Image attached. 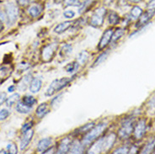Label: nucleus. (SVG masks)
<instances>
[{
	"label": "nucleus",
	"mask_w": 155,
	"mask_h": 154,
	"mask_svg": "<svg viewBox=\"0 0 155 154\" xmlns=\"http://www.w3.org/2000/svg\"><path fill=\"white\" fill-rule=\"evenodd\" d=\"M119 19H120V17L118 15V14L116 13V12L111 11L108 15V22L110 25H115L116 24H118Z\"/></svg>",
	"instance_id": "26"
},
{
	"label": "nucleus",
	"mask_w": 155,
	"mask_h": 154,
	"mask_svg": "<svg viewBox=\"0 0 155 154\" xmlns=\"http://www.w3.org/2000/svg\"><path fill=\"white\" fill-rule=\"evenodd\" d=\"M43 11V7L40 4H33L28 8V13L32 18H37L41 15Z\"/></svg>",
	"instance_id": "16"
},
{
	"label": "nucleus",
	"mask_w": 155,
	"mask_h": 154,
	"mask_svg": "<svg viewBox=\"0 0 155 154\" xmlns=\"http://www.w3.org/2000/svg\"><path fill=\"white\" fill-rule=\"evenodd\" d=\"M155 15V11H152V10H147L145 13H143V15L140 16V18L138 19L137 24V27H142L145 25H147L148 23V21L153 17Z\"/></svg>",
	"instance_id": "11"
},
{
	"label": "nucleus",
	"mask_w": 155,
	"mask_h": 154,
	"mask_svg": "<svg viewBox=\"0 0 155 154\" xmlns=\"http://www.w3.org/2000/svg\"><path fill=\"white\" fill-rule=\"evenodd\" d=\"M147 10L155 11V0H150L147 4Z\"/></svg>",
	"instance_id": "39"
},
{
	"label": "nucleus",
	"mask_w": 155,
	"mask_h": 154,
	"mask_svg": "<svg viewBox=\"0 0 155 154\" xmlns=\"http://www.w3.org/2000/svg\"><path fill=\"white\" fill-rule=\"evenodd\" d=\"M4 21H6V15H5V13L0 11V33L4 31Z\"/></svg>",
	"instance_id": "35"
},
{
	"label": "nucleus",
	"mask_w": 155,
	"mask_h": 154,
	"mask_svg": "<svg viewBox=\"0 0 155 154\" xmlns=\"http://www.w3.org/2000/svg\"><path fill=\"white\" fill-rule=\"evenodd\" d=\"M58 49V45L56 43L49 44L47 46H44L41 51V57L44 62H50L54 57L56 51Z\"/></svg>",
	"instance_id": "6"
},
{
	"label": "nucleus",
	"mask_w": 155,
	"mask_h": 154,
	"mask_svg": "<svg viewBox=\"0 0 155 154\" xmlns=\"http://www.w3.org/2000/svg\"><path fill=\"white\" fill-rule=\"evenodd\" d=\"M84 151V146L83 143L78 140H74L71 143L69 152L71 153H83Z\"/></svg>",
	"instance_id": "14"
},
{
	"label": "nucleus",
	"mask_w": 155,
	"mask_h": 154,
	"mask_svg": "<svg viewBox=\"0 0 155 154\" xmlns=\"http://www.w3.org/2000/svg\"><path fill=\"white\" fill-rule=\"evenodd\" d=\"M19 93H13L12 95H10L9 97L7 98V100H6V104H7V106H12V105H14V104H15L16 103H18L19 101Z\"/></svg>",
	"instance_id": "24"
},
{
	"label": "nucleus",
	"mask_w": 155,
	"mask_h": 154,
	"mask_svg": "<svg viewBox=\"0 0 155 154\" xmlns=\"http://www.w3.org/2000/svg\"><path fill=\"white\" fill-rule=\"evenodd\" d=\"M33 0H16L17 4L22 6V7H25V6H27L28 4H30L32 2Z\"/></svg>",
	"instance_id": "40"
},
{
	"label": "nucleus",
	"mask_w": 155,
	"mask_h": 154,
	"mask_svg": "<svg viewBox=\"0 0 155 154\" xmlns=\"http://www.w3.org/2000/svg\"><path fill=\"white\" fill-rule=\"evenodd\" d=\"M65 70H66L67 73H74V72H76L78 68V62H74L72 63H69L64 67Z\"/></svg>",
	"instance_id": "30"
},
{
	"label": "nucleus",
	"mask_w": 155,
	"mask_h": 154,
	"mask_svg": "<svg viewBox=\"0 0 155 154\" xmlns=\"http://www.w3.org/2000/svg\"><path fill=\"white\" fill-rule=\"evenodd\" d=\"M106 127H107V124L105 122L94 126L90 131L85 133V135L83 138V141H82L83 145L84 146H90V144H92L95 140H97L102 135V133L105 131Z\"/></svg>",
	"instance_id": "1"
},
{
	"label": "nucleus",
	"mask_w": 155,
	"mask_h": 154,
	"mask_svg": "<svg viewBox=\"0 0 155 154\" xmlns=\"http://www.w3.org/2000/svg\"><path fill=\"white\" fill-rule=\"evenodd\" d=\"M72 141L69 137H65L61 140V142L59 143L57 152L59 154H64L68 153L70 150V146H71Z\"/></svg>",
	"instance_id": "10"
},
{
	"label": "nucleus",
	"mask_w": 155,
	"mask_h": 154,
	"mask_svg": "<svg viewBox=\"0 0 155 154\" xmlns=\"http://www.w3.org/2000/svg\"><path fill=\"white\" fill-rule=\"evenodd\" d=\"M113 30L112 29H108L107 31H105L104 32V34L101 37L100 43H99V49L100 50H103L105 49L106 46H108L110 41H111V37L113 35Z\"/></svg>",
	"instance_id": "9"
},
{
	"label": "nucleus",
	"mask_w": 155,
	"mask_h": 154,
	"mask_svg": "<svg viewBox=\"0 0 155 154\" xmlns=\"http://www.w3.org/2000/svg\"><path fill=\"white\" fill-rule=\"evenodd\" d=\"M33 135H34V131L32 129H29L26 131L23 132V135L20 139V149L21 150H25L29 146V144L32 140Z\"/></svg>",
	"instance_id": "8"
},
{
	"label": "nucleus",
	"mask_w": 155,
	"mask_h": 154,
	"mask_svg": "<svg viewBox=\"0 0 155 154\" xmlns=\"http://www.w3.org/2000/svg\"><path fill=\"white\" fill-rule=\"evenodd\" d=\"M62 94H60V95H58V96H57L56 98H54L53 100H51V106L52 107H54L55 105H58V104H59V103H60V101L62 100Z\"/></svg>",
	"instance_id": "38"
},
{
	"label": "nucleus",
	"mask_w": 155,
	"mask_h": 154,
	"mask_svg": "<svg viewBox=\"0 0 155 154\" xmlns=\"http://www.w3.org/2000/svg\"><path fill=\"white\" fill-rule=\"evenodd\" d=\"M6 100H7V95H6V93L1 92L0 93V106L2 104L6 102Z\"/></svg>",
	"instance_id": "41"
},
{
	"label": "nucleus",
	"mask_w": 155,
	"mask_h": 154,
	"mask_svg": "<svg viewBox=\"0 0 155 154\" xmlns=\"http://www.w3.org/2000/svg\"><path fill=\"white\" fill-rule=\"evenodd\" d=\"M31 79H32V78H31V74H27V75H25V77H23L22 78H21V80H20L19 84H18L17 89H19V91H21V92L25 91L26 89L28 88V86H30Z\"/></svg>",
	"instance_id": "15"
},
{
	"label": "nucleus",
	"mask_w": 155,
	"mask_h": 154,
	"mask_svg": "<svg viewBox=\"0 0 155 154\" xmlns=\"http://www.w3.org/2000/svg\"><path fill=\"white\" fill-rule=\"evenodd\" d=\"M155 151V136L148 142V143L145 145L143 150L141 151V153H151Z\"/></svg>",
	"instance_id": "20"
},
{
	"label": "nucleus",
	"mask_w": 155,
	"mask_h": 154,
	"mask_svg": "<svg viewBox=\"0 0 155 154\" xmlns=\"http://www.w3.org/2000/svg\"><path fill=\"white\" fill-rule=\"evenodd\" d=\"M76 15V13L73 10H66L63 13V16L66 18V19H73L74 16Z\"/></svg>",
	"instance_id": "36"
},
{
	"label": "nucleus",
	"mask_w": 155,
	"mask_h": 154,
	"mask_svg": "<svg viewBox=\"0 0 155 154\" xmlns=\"http://www.w3.org/2000/svg\"><path fill=\"white\" fill-rule=\"evenodd\" d=\"M146 131H147V125H146L145 120H140L136 124L134 129H133L132 133H133V136H134V138L137 139V140L142 139L145 135Z\"/></svg>",
	"instance_id": "7"
},
{
	"label": "nucleus",
	"mask_w": 155,
	"mask_h": 154,
	"mask_svg": "<svg viewBox=\"0 0 155 154\" xmlns=\"http://www.w3.org/2000/svg\"><path fill=\"white\" fill-rule=\"evenodd\" d=\"M130 2H132V3H135V4H137V3H140L142 0H129Z\"/></svg>",
	"instance_id": "44"
},
{
	"label": "nucleus",
	"mask_w": 155,
	"mask_h": 154,
	"mask_svg": "<svg viewBox=\"0 0 155 154\" xmlns=\"http://www.w3.org/2000/svg\"><path fill=\"white\" fill-rule=\"evenodd\" d=\"M5 15L6 22L8 25H12L15 23L19 17V8L14 3H8L5 4Z\"/></svg>",
	"instance_id": "3"
},
{
	"label": "nucleus",
	"mask_w": 155,
	"mask_h": 154,
	"mask_svg": "<svg viewBox=\"0 0 155 154\" xmlns=\"http://www.w3.org/2000/svg\"><path fill=\"white\" fill-rule=\"evenodd\" d=\"M106 15V8H99L94 12V14L90 18L89 24L93 27H101L104 23L105 16Z\"/></svg>",
	"instance_id": "5"
},
{
	"label": "nucleus",
	"mask_w": 155,
	"mask_h": 154,
	"mask_svg": "<svg viewBox=\"0 0 155 154\" xmlns=\"http://www.w3.org/2000/svg\"><path fill=\"white\" fill-rule=\"evenodd\" d=\"M143 9L138 7V6H134L133 8L131 9V12H130V15H131V17H132L133 19H138L140 18V16L143 15Z\"/></svg>",
	"instance_id": "25"
},
{
	"label": "nucleus",
	"mask_w": 155,
	"mask_h": 154,
	"mask_svg": "<svg viewBox=\"0 0 155 154\" xmlns=\"http://www.w3.org/2000/svg\"><path fill=\"white\" fill-rule=\"evenodd\" d=\"M22 102H23L24 104H25L28 106H30V107H33L34 105H35L36 103H37V100L35 99V97L31 96V95H25V96H24L22 98V100H21Z\"/></svg>",
	"instance_id": "23"
},
{
	"label": "nucleus",
	"mask_w": 155,
	"mask_h": 154,
	"mask_svg": "<svg viewBox=\"0 0 155 154\" xmlns=\"http://www.w3.org/2000/svg\"><path fill=\"white\" fill-rule=\"evenodd\" d=\"M7 151H8V153L11 154H16L18 153V148H17V146H16L15 143H8L7 145Z\"/></svg>",
	"instance_id": "33"
},
{
	"label": "nucleus",
	"mask_w": 155,
	"mask_h": 154,
	"mask_svg": "<svg viewBox=\"0 0 155 154\" xmlns=\"http://www.w3.org/2000/svg\"><path fill=\"white\" fill-rule=\"evenodd\" d=\"M129 152V148L127 146H123V147H120V148H118L116 149L115 152H113V153H128Z\"/></svg>",
	"instance_id": "37"
},
{
	"label": "nucleus",
	"mask_w": 155,
	"mask_h": 154,
	"mask_svg": "<svg viewBox=\"0 0 155 154\" xmlns=\"http://www.w3.org/2000/svg\"><path fill=\"white\" fill-rule=\"evenodd\" d=\"M71 81H72L71 77H62V78H59V79H55V80L51 82L50 86L47 89L46 95L50 97L52 96L56 93L59 92L63 88H65Z\"/></svg>",
	"instance_id": "2"
},
{
	"label": "nucleus",
	"mask_w": 155,
	"mask_h": 154,
	"mask_svg": "<svg viewBox=\"0 0 155 154\" xmlns=\"http://www.w3.org/2000/svg\"><path fill=\"white\" fill-rule=\"evenodd\" d=\"M89 54L88 51H81L78 56L77 57V62H78V64H80V65H84L87 61L89 60Z\"/></svg>",
	"instance_id": "22"
},
{
	"label": "nucleus",
	"mask_w": 155,
	"mask_h": 154,
	"mask_svg": "<svg viewBox=\"0 0 155 154\" xmlns=\"http://www.w3.org/2000/svg\"><path fill=\"white\" fill-rule=\"evenodd\" d=\"M94 126V122L86 124L84 126H83L82 127H80V128L78 129V133H84V134H85L88 131H90Z\"/></svg>",
	"instance_id": "31"
},
{
	"label": "nucleus",
	"mask_w": 155,
	"mask_h": 154,
	"mask_svg": "<svg viewBox=\"0 0 155 154\" xmlns=\"http://www.w3.org/2000/svg\"><path fill=\"white\" fill-rule=\"evenodd\" d=\"M50 112V107L47 103H43V104H40L35 111V115L38 116L39 118H43L45 116H47V114Z\"/></svg>",
	"instance_id": "17"
},
{
	"label": "nucleus",
	"mask_w": 155,
	"mask_h": 154,
	"mask_svg": "<svg viewBox=\"0 0 155 154\" xmlns=\"http://www.w3.org/2000/svg\"><path fill=\"white\" fill-rule=\"evenodd\" d=\"M134 129V121L132 119H127L121 123L118 131V136L120 139H127L132 135Z\"/></svg>",
	"instance_id": "4"
},
{
	"label": "nucleus",
	"mask_w": 155,
	"mask_h": 154,
	"mask_svg": "<svg viewBox=\"0 0 155 154\" xmlns=\"http://www.w3.org/2000/svg\"><path fill=\"white\" fill-rule=\"evenodd\" d=\"M15 89H16V86H15V85H11L10 87H8V92L13 93L14 91H15Z\"/></svg>",
	"instance_id": "43"
},
{
	"label": "nucleus",
	"mask_w": 155,
	"mask_h": 154,
	"mask_svg": "<svg viewBox=\"0 0 155 154\" xmlns=\"http://www.w3.org/2000/svg\"><path fill=\"white\" fill-rule=\"evenodd\" d=\"M31 126H32V122H28V123L25 124L23 126H22V132H25V131H26L29 129H31Z\"/></svg>",
	"instance_id": "42"
},
{
	"label": "nucleus",
	"mask_w": 155,
	"mask_h": 154,
	"mask_svg": "<svg viewBox=\"0 0 155 154\" xmlns=\"http://www.w3.org/2000/svg\"><path fill=\"white\" fill-rule=\"evenodd\" d=\"M125 34V31L123 29H117L116 31L113 32L112 37H111V41L110 42L115 43L117 41V40L120 39V37H122V35Z\"/></svg>",
	"instance_id": "27"
},
{
	"label": "nucleus",
	"mask_w": 155,
	"mask_h": 154,
	"mask_svg": "<svg viewBox=\"0 0 155 154\" xmlns=\"http://www.w3.org/2000/svg\"><path fill=\"white\" fill-rule=\"evenodd\" d=\"M72 52V46L70 45H65L62 47L61 49V51H60V55L62 56V57H66L68 54H70Z\"/></svg>",
	"instance_id": "32"
},
{
	"label": "nucleus",
	"mask_w": 155,
	"mask_h": 154,
	"mask_svg": "<svg viewBox=\"0 0 155 154\" xmlns=\"http://www.w3.org/2000/svg\"><path fill=\"white\" fill-rule=\"evenodd\" d=\"M41 86H42V80L41 77H33L31 79V84L29 86V89L32 93H36L40 91V89H41Z\"/></svg>",
	"instance_id": "13"
},
{
	"label": "nucleus",
	"mask_w": 155,
	"mask_h": 154,
	"mask_svg": "<svg viewBox=\"0 0 155 154\" xmlns=\"http://www.w3.org/2000/svg\"><path fill=\"white\" fill-rule=\"evenodd\" d=\"M13 69L9 66H2L0 67V81L7 79L11 75Z\"/></svg>",
	"instance_id": "18"
},
{
	"label": "nucleus",
	"mask_w": 155,
	"mask_h": 154,
	"mask_svg": "<svg viewBox=\"0 0 155 154\" xmlns=\"http://www.w3.org/2000/svg\"><path fill=\"white\" fill-rule=\"evenodd\" d=\"M52 144V139L50 137L41 139L37 144V151L40 153H44L47 150H48L51 146Z\"/></svg>",
	"instance_id": "12"
},
{
	"label": "nucleus",
	"mask_w": 155,
	"mask_h": 154,
	"mask_svg": "<svg viewBox=\"0 0 155 154\" xmlns=\"http://www.w3.org/2000/svg\"><path fill=\"white\" fill-rule=\"evenodd\" d=\"M107 57H108V52H107V51L103 52L102 54L100 55V56L96 58V60H95L94 62V65L92 66V67H97V66L101 65L102 62H105V60H106Z\"/></svg>",
	"instance_id": "29"
},
{
	"label": "nucleus",
	"mask_w": 155,
	"mask_h": 154,
	"mask_svg": "<svg viewBox=\"0 0 155 154\" xmlns=\"http://www.w3.org/2000/svg\"><path fill=\"white\" fill-rule=\"evenodd\" d=\"M71 25H72L71 21H65V22L60 23L54 28V32L57 34H62L63 32H65L68 29H69Z\"/></svg>",
	"instance_id": "19"
},
{
	"label": "nucleus",
	"mask_w": 155,
	"mask_h": 154,
	"mask_svg": "<svg viewBox=\"0 0 155 154\" xmlns=\"http://www.w3.org/2000/svg\"><path fill=\"white\" fill-rule=\"evenodd\" d=\"M31 109H32L31 107L24 104L22 101H19L16 104V110L20 114H28V113H30Z\"/></svg>",
	"instance_id": "21"
},
{
	"label": "nucleus",
	"mask_w": 155,
	"mask_h": 154,
	"mask_svg": "<svg viewBox=\"0 0 155 154\" xmlns=\"http://www.w3.org/2000/svg\"><path fill=\"white\" fill-rule=\"evenodd\" d=\"M63 5L65 7H79L82 5L80 0H64L63 1Z\"/></svg>",
	"instance_id": "28"
},
{
	"label": "nucleus",
	"mask_w": 155,
	"mask_h": 154,
	"mask_svg": "<svg viewBox=\"0 0 155 154\" xmlns=\"http://www.w3.org/2000/svg\"><path fill=\"white\" fill-rule=\"evenodd\" d=\"M9 115H10V112H9L8 110H7V109H3V110H0V121L7 119L8 116H9Z\"/></svg>",
	"instance_id": "34"
}]
</instances>
